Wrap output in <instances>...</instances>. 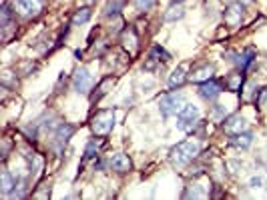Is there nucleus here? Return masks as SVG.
<instances>
[{
  "label": "nucleus",
  "mask_w": 267,
  "mask_h": 200,
  "mask_svg": "<svg viewBox=\"0 0 267 200\" xmlns=\"http://www.w3.org/2000/svg\"><path fill=\"white\" fill-rule=\"evenodd\" d=\"M199 118H201V108L195 104H187L179 114H177V128L179 130H191Z\"/></svg>",
  "instance_id": "obj_4"
},
{
  "label": "nucleus",
  "mask_w": 267,
  "mask_h": 200,
  "mask_svg": "<svg viewBox=\"0 0 267 200\" xmlns=\"http://www.w3.org/2000/svg\"><path fill=\"white\" fill-rule=\"evenodd\" d=\"M98 148H101V140H91L89 144H87V150H85V158L89 160V158H93L96 152H98Z\"/></svg>",
  "instance_id": "obj_21"
},
{
  "label": "nucleus",
  "mask_w": 267,
  "mask_h": 200,
  "mask_svg": "<svg viewBox=\"0 0 267 200\" xmlns=\"http://www.w3.org/2000/svg\"><path fill=\"white\" fill-rule=\"evenodd\" d=\"M91 16H93L91 8H80V10H76V14H75L73 24H85V22L91 20Z\"/></svg>",
  "instance_id": "obj_19"
},
{
  "label": "nucleus",
  "mask_w": 267,
  "mask_h": 200,
  "mask_svg": "<svg viewBox=\"0 0 267 200\" xmlns=\"http://www.w3.org/2000/svg\"><path fill=\"white\" fill-rule=\"evenodd\" d=\"M73 84H75V90L78 94H87L93 86V76L87 68H78L75 72V78H73Z\"/></svg>",
  "instance_id": "obj_7"
},
{
  "label": "nucleus",
  "mask_w": 267,
  "mask_h": 200,
  "mask_svg": "<svg viewBox=\"0 0 267 200\" xmlns=\"http://www.w3.org/2000/svg\"><path fill=\"white\" fill-rule=\"evenodd\" d=\"M16 186V180H12V174L4 168L2 170V194L4 196H10V190Z\"/></svg>",
  "instance_id": "obj_18"
},
{
  "label": "nucleus",
  "mask_w": 267,
  "mask_h": 200,
  "mask_svg": "<svg viewBox=\"0 0 267 200\" xmlns=\"http://www.w3.org/2000/svg\"><path fill=\"white\" fill-rule=\"evenodd\" d=\"M187 82V72H185V66H177V68L171 72L169 76V86L171 88H179Z\"/></svg>",
  "instance_id": "obj_14"
},
{
  "label": "nucleus",
  "mask_w": 267,
  "mask_h": 200,
  "mask_svg": "<svg viewBox=\"0 0 267 200\" xmlns=\"http://www.w3.org/2000/svg\"><path fill=\"white\" fill-rule=\"evenodd\" d=\"M249 186H251V188H261L263 186V178L261 176H251V180H249Z\"/></svg>",
  "instance_id": "obj_24"
},
{
  "label": "nucleus",
  "mask_w": 267,
  "mask_h": 200,
  "mask_svg": "<svg viewBox=\"0 0 267 200\" xmlns=\"http://www.w3.org/2000/svg\"><path fill=\"white\" fill-rule=\"evenodd\" d=\"M131 2H133V6H135L139 12H149L155 6L157 0H131Z\"/></svg>",
  "instance_id": "obj_20"
},
{
  "label": "nucleus",
  "mask_w": 267,
  "mask_h": 200,
  "mask_svg": "<svg viewBox=\"0 0 267 200\" xmlns=\"http://www.w3.org/2000/svg\"><path fill=\"white\" fill-rule=\"evenodd\" d=\"M121 8H123V0H113V2H109V6L105 8V14L107 16H114V14H119Z\"/></svg>",
  "instance_id": "obj_23"
},
{
  "label": "nucleus",
  "mask_w": 267,
  "mask_h": 200,
  "mask_svg": "<svg viewBox=\"0 0 267 200\" xmlns=\"http://www.w3.org/2000/svg\"><path fill=\"white\" fill-rule=\"evenodd\" d=\"M251 142H253V134L251 132H247V130L231 136V146H235V148H249Z\"/></svg>",
  "instance_id": "obj_15"
},
{
  "label": "nucleus",
  "mask_w": 267,
  "mask_h": 200,
  "mask_svg": "<svg viewBox=\"0 0 267 200\" xmlns=\"http://www.w3.org/2000/svg\"><path fill=\"white\" fill-rule=\"evenodd\" d=\"M199 152H201V146H199L197 140H183V142H179L177 146L171 148L169 158L175 166H185L191 160H195L199 156Z\"/></svg>",
  "instance_id": "obj_1"
},
{
  "label": "nucleus",
  "mask_w": 267,
  "mask_h": 200,
  "mask_svg": "<svg viewBox=\"0 0 267 200\" xmlns=\"http://www.w3.org/2000/svg\"><path fill=\"white\" fill-rule=\"evenodd\" d=\"M109 166H111L114 172L125 174V172H131L133 162H131V158H129L127 154H123V152H114V154L109 156Z\"/></svg>",
  "instance_id": "obj_9"
},
{
  "label": "nucleus",
  "mask_w": 267,
  "mask_h": 200,
  "mask_svg": "<svg viewBox=\"0 0 267 200\" xmlns=\"http://www.w3.org/2000/svg\"><path fill=\"white\" fill-rule=\"evenodd\" d=\"M229 2H241V4H247V2H251V0H229Z\"/></svg>",
  "instance_id": "obj_25"
},
{
  "label": "nucleus",
  "mask_w": 267,
  "mask_h": 200,
  "mask_svg": "<svg viewBox=\"0 0 267 200\" xmlns=\"http://www.w3.org/2000/svg\"><path fill=\"white\" fill-rule=\"evenodd\" d=\"M221 92H223V88H221V84L215 78H209L207 82H201V86H199V94H201V98L209 100V102H213V100L219 98Z\"/></svg>",
  "instance_id": "obj_8"
},
{
  "label": "nucleus",
  "mask_w": 267,
  "mask_h": 200,
  "mask_svg": "<svg viewBox=\"0 0 267 200\" xmlns=\"http://www.w3.org/2000/svg\"><path fill=\"white\" fill-rule=\"evenodd\" d=\"M183 16H185V4H183V0H173L171 6L165 12V20L167 22H177V20L183 18Z\"/></svg>",
  "instance_id": "obj_13"
},
{
  "label": "nucleus",
  "mask_w": 267,
  "mask_h": 200,
  "mask_svg": "<svg viewBox=\"0 0 267 200\" xmlns=\"http://www.w3.org/2000/svg\"><path fill=\"white\" fill-rule=\"evenodd\" d=\"M123 44H125L127 48L131 46V52H135V50H137L139 38H137V34H135V30H133V28H127V30H125V34H123Z\"/></svg>",
  "instance_id": "obj_17"
},
{
  "label": "nucleus",
  "mask_w": 267,
  "mask_h": 200,
  "mask_svg": "<svg viewBox=\"0 0 267 200\" xmlns=\"http://www.w3.org/2000/svg\"><path fill=\"white\" fill-rule=\"evenodd\" d=\"M213 72H215V66L213 64H209V62L199 64V66H195V68L191 70L189 80H193V82H207L213 76Z\"/></svg>",
  "instance_id": "obj_12"
},
{
  "label": "nucleus",
  "mask_w": 267,
  "mask_h": 200,
  "mask_svg": "<svg viewBox=\"0 0 267 200\" xmlns=\"http://www.w3.org/2000/svg\"><path fill=\"white\" fill-rule=\"evenodd\" d=\"M183 196H185V198H205L207 194L201 190V186H199V184H193V186H189V190Z\"/></svg>",
  "instance_id": "obj_22"
},
{
  "label": "nucleus",
  "mask_w": 267,
  "mask_h": 200,
  "mask_svg": "<svg viewBox=\"0 0 267 200\" xmlns=\"http://www.w3.org/2000/svg\"><path fill=\"white\" fill-rule=\"evenodd\" d=\"M73 132H75V128L69 126V124H58V126H57L55 134H53V144H55L57 152H60V150L64 148V144L69 142V138L73 136Z\"/></svg>",
  "instance_id": "obj_10"
},
{
  "label": "nucleus",
  "mask_w": 267,
  "mask_h": 200,
  "mask_svg": "<svg viewBox=\"0 0 267 200\" xmlns=\"http://www.w3.org/2000/svg\"><path fill=\"white\" fill-rule=\"evenodd\" d=\"M243 86V74L241 72H235V74H229L227 76V82H225V88L231 90V92H239Z\"/></svg>",
  "instance_id": "obj_16"
},
{
  "label": "nucleus",
  "mask_w": 267,
  "mask_h": 200,
  "mask_svg": "<svg viewBox=\"0 0 267 200\" xmlns=\"http://www.w3.org/2000/svg\"><path fill=\"white\" fill-rule=\"evenodd\" d=\"M223 20L231 28H235L237 24H241V20H243V4L241 2H229V6L223 12Z\"/></svg>",
  "instance_id": "obj_6"
},
{
  "label": "nucleus",
  "mask_w": 267,
  "mask_h": 200,
  "mask_svg": "<svg viewBox=\"0 0 267 200\" xmlns=\"http://www.w3.org/2000/svg\"><path fill=\"white\" fill-rule=\"evenodd\" d=\"M223 130L227 132L229 136L239 134V132H245V130H247V120L243 118L241 114H233V116H229V118L223 122Z\"/></svg>",
  "instance_id": "obj_11"
},
{
  "label": "nucleus",
  "mask_w": 267,
  "mask_h": 200,
  "mask_svg": "<svg viewBox=\"0 0 267 200\" xmlns=\"http://www.w3.org/2000/svg\"><path fill=\"white\" fill-rule=\"evenodd\" d=\"M42 8H44V0H14V10L20 16H26V18L40 14Z\"/></svg>",
  "instance_id": "obj_5"
},
{
  "label": "nucleus",
  "mask_w": 267,
  "mask_h": 200,
  "mask_svg": "<svg viewBox=\"0 0 267 200\" xmlns=\"http://www.w3.org/2000/svg\"><path fill=\"white\" fill-rule=\"evenodd\" d=\"M93 132L98 136H107L109 132L113 130L114 126V110L107 108V110H101V112H96V116L93 118Z\"/></svg>",
  "instance_id": "obj_3"
},
{
  "label": "nucleus",
  "mask_w": 267,
  "mask_h": 200,
  "mask_svg": "<svg viewBox=\"0 0 267 200\" xmlns=\"http://www.w3.org/2000/svg\"><path fill=\"white\" fill-rule=\"evenodd\" d=\"M185 106H187V100H185V96L179 94V92H169V94H165L159 100V110H161V114L165 116V118H169V116H177Z\"/></svg>",
  "instance_id": "obj_2"
}]
</instances>
